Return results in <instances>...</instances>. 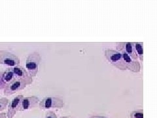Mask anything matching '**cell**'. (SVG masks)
I'll use <instances>...</instances> for the list:
<instances>
[{"instance_id":"obj_7","label":"cell","mask_w":157,"mask_h":118,"mask_svg":"<svg viewBox=\"0 0 157 118\" xmlns=\"http://www.w3.org/2000/svg\"><path fill=\"white\" fill-rule=\"evenodd\" d=\"M12 68L14 74H15L16 78L21 80L26 85H30L33 83L32 77L29 74L26 69L19 65L12 67Z\"/></svg>"},{"instance_id":"obj_6","label":"cell","mask_w":157,"mask_h":118,"mask_svg":"<svg viewBox=\"0 0 157 118\" xmlns=\"http://www.w3.org/2000/svg\"><path fill=\"white\" fill-rule=\"evenodd\" d=\"M24 96L19 95L9 102L7 106V112L6 113L7 118H13L17 112L20 111L21 107V103Z\"/></svg>"},{"instance_id":"obj_3","label":"cell","mask_w":157,"mask_h":118,"mask_svg":"<svg viewBox=\"0 0 157 118\" xmlns=\"http://www.w3.org/2000/svg\"><path fill=\"white\" fill-rule=\"evenodd\" d=\"M64 102L60 98L56 96H47L39 101V107L41 110H48L52 108H62Z\"/></svg>"},{"instance_id":"obj_16","label":"cell","mask_w":157,"mask_h":118,"mask_svg":"<svg viewBox=\"0 0 157 118\" xmlns=\"http://www.w3.org/2000/svg\"><path fill=\"white\" fill-rule=\"evenodd\" d=\"M89 118H108L105 116H92L89 117Z\"/></svg>"},{"instance_id":"obj_9","label":"cell","mask_w":157,"mask_h":118,"mask_svg":"<svg viewBox=\"0 0 157 118\" xmlns=\"http://www.w3.org/2000/svg\"><path fill=\"white\" fill-rule=\"evenodd\" d=\"M117 49L118 51L121 53L124 52L128 54L131 58L135 60H137V56L136 53L135 49L133 45V43L130 42L126 43H118L117 45Z\"/></svg>"},{"instance_id":"obj_11","label":"cell","mask_w":157,"mask_h":118,"mask_svg":"<svg viewBox=\"0 0 157 118\" xmlns=\"http://www.w3.org/2000/svg\"><path fill=\"white\" fill-rule=\"evenodd\" d=\"M14 79H16L15 74L13 70L12 67L7 68L2 73L1 77V81L3 85H7L8 83L13 81Z\"/></svg>"},{"instance_id":"obj_15","label":"cell","mask_w":157,"mask_h":118,"mask_svg":"<svg viewBox=\"0 0 157 118\" xmlns=\"http://www.w3.org/2000/svg\"><path fill=\"white\" fill-rule=\"evenodd\" d=\"M45 118H57V116L55 112L49 110L45 113Z\"/></svg>"},{"instance_id":"obj_8","label":"cell","mask_w":157,"mask_h":118,"mask_svg":"<svg viewBox=\"0 0 157 118\" xmlns=\"http://www.w3.org/2000/svg\"><path fill=\"white\" fill-rule=\"evenodd\" d=\"M122 56L126 69L134 73H137L140 71L141 65L138 61L131 58L124 52H122Z\"/></svg>"},{"instance_id":"obj_12","label":"cell","mask_w":157,"mask_h":118,"mask_svg":"<svg viewBox=\"0 0 157 118\" xmlns=\"http://www.w3.org/2000/svg\"><path fill=\"white\" fill-rule=\"evenodd\" d=\"M135 49L136 55L137 56V58L140 59V61H143L144 59V45L143 43H132Z\"/></svg>"},{"instance_id":"obj_5","label":"cell","mask_w":157,"mask_h":118,"mask_svg":"<svg viewBox=\"0 0 157 118\" xmlns=\"http://www.w3.org/2000/svg\"><path fill=\"white\" fill-rule=\"evenodd\" d=\"M27 85L19 79H14L11 83H8L4 88V95L8 96L14 94L26 88Z\"/></svg>"},{"instance_id":"obj_17","label":"cell","mask_w":157,"mask_h":118,"mask_svg":"<svg viewBox=\"0 0 157 118\" xmlns=\"http://www.w3.org/2000/svg\"><path fill=\"white\" fill-rule=\"evenodd\" d=\"M0 118H7L6 113H4V112L0 113Z\"/></svg>"},{"instance_id":"obj_4","label":"cell","mask_w":157,"mask_h":118,"mask_svg":"<svg viewBox=\"0 0 157 118\" xmlns=\"http://www.w3.org/2000/svg\"><path fill=\"white\" fill-rule=\"evenodd\" d=\"M0 65L14 67L20 65L19 58L12 53L7 51H0Z\"/></svg>"},{"instance_id":"obj_13","label":"cell","mask_w":157,"mask_h":118,"mask_svg":"<svg viewBox=\"0 0 157 118\" xmlns=\"http://www.w3.org/2000/svg\"><path fill=\"white\" fill-rule=\"evenodd\" d=\"M130 118H144V110L132 111L130 113Z\"/></svg>"},{"instance_id":"obj_18","label":"cell","mask_w":157,"mask_h":118,"mask_svg":"<svg viewBox=\"0 0 157 118\" xmlns=\"http://www.w3.org/2000/svg\"><path fill=\"white\" fill-rule=\"evenodd\" d=\"M60 118H70V117H61Z\"/></svg>"},{"instance_id":"obj_10","label":"cell","mask_w":157,"mask_h":118,"mask_svg":"<svg viewBox=\"0 0 157 118\" xmlns=\"http://www.w3.org/2000/svg\"><path fill=\"white\" fill-rule=\"evenodd\" d=\"M39 98L37 96H32L28 97H24L21 103V112H24L28 110H30L32 108L36 107L39 102Z\"/></svg>"},{"instance_id":"obj_2","label":"cell","mask_w":157,"mask_h":118,"mask_svg":"<svg viewBox=\"0 0 157 118\" xmlns=\"http://www.w3.org/2000/svg\"><path fill=\"white\" fill-rule=\"evenodd\" d=\"M105 57L113 66H114L120 70H126V67L122 59V53L113 50V49H107L105 51Z\"/></svg>"},{"instance_id":"obj_1","label":"cell","mask_w":157,"mask_h":118,"mask_svg":"<svg viewBox=\"0 0 157 118\" xmlns=\"http://www.w3.org/2000/svg\"><path fill=\"white\" fill-rule=\"evenodd\" d=\"M41 60V55L37 52H33L31 54H29L26 58V70L32 77H36L38 73Z\"/></svg>"},{"instance_id":"obj_14","label":"cell","mask_w":157,"mask_h":118,"mask_svg":"<svg viewBox=\"0 0 157 118\" xmlns=\"http://www.w3.org/2000/svg\"><path fill=\"white\" fill-rule=\"evenodd\" d=\"M9 99L6 97L0 98V112H2L7 107L9 104Z\"/></svg>"}]
</instances>
